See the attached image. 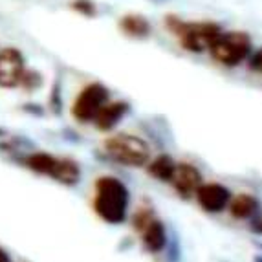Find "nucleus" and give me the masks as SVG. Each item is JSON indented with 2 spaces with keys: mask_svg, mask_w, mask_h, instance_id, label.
Listing matches in <instances>:
<instances>
[{
  "mask_svg": "<svg viewBox=\"0 0 262 262\" xmlns=\"http://www.w3.org/2000/svg\"><path fill=\"white\" fill-rule=\"evenodd\" d=\"M128 191L121 180L101 176L96 182L94 211L108 224H121L127 216Z\"/></svg>",
  "mask_w": 262,
  "mask_h": 262,
  "instance_id": "1",
  "label": "nucleus"
},
{
  "mask_svg": "<svg viewBox=\"0 0 262 262\" xmlns=\"http://www.w3.org/2000/svg\"><path fill=\"white\" fill-rule=\"evenodd\" d=\"M167 28L176 35L182 48L194 53L207 52L214 39L222 33L214 22H184L174 17L167 18Z\"/></svg>",
  "mask_w": 262,
  "mask_h": 262,
  "instance_id": "2",
  "label": "nucleus"
},
{
  "mask_svg": "<svg viewBox=\"0 0 262 262\" xmlns=\"http://www.w3.org/2000/svg\"><path fill=\"white\" fill-rule=\"evenodd\" d=\"M253 52V44L246 31H222L211 44L209 53L222 66H238Z\"/></svg>",
  "mask_w": 262,
  "mask_h": 262,
  "instance_id": "3",
  "label": "nucleus"
},
{
  "mask_svg": "<svg viewBox=\"0 0 262 262\" xmlns=\"http://www.w3.org/2000/svg\"><path fill=\"white\" fill-rule=\"evenodd\" d=\"M105 152L114 162L127 167H143L150 160V147L138 136L116 134L105 141Z\"/></svg>",
  "mask_w": 262,
  "mask_h": 262,
  "instance_id": "4",
  "label": "nucleus"
},
{
  "mask_svg": "<svg viewBox=\"0 0 262 262\" xmlns=\"http://www.w3.org/2000/svg\"><path fill=\"white\" fill-rule=\"evenodd\" d=\"M24 165L39 174L52 176L59 184L74 185L81 178V169L70 158H57L48 152H33L24 158Z\"/></svg>",
  "mask_w": 262,
  "mask_h": 262,
  "instance_id": "5",
  "label": "nucleus"
},
{
  "mask_svg": "<svg viewBox=\"0 0 262 262\" xmlns=\"http://www.w3.org/2000/svg\"><path fill=\"white\" fill-rule=\"evenodd\" d=\"M106 101H110L108 88L101 83L84 84L72 103V116L79 123H94L97 112L105 106Z\"/></svg>",
  "mask_w": 262,
  "mask_h": 262,
  "instance_id": "6",
  "label": "nucleus"
},
{
  "mask_svg": "<svg viewBox=\"0 0 262 262\" xmlns=\"http://www.w3.org/2000/svg\"><path fill=\"white\" fill-rule=\"evenodd\" d=\"M26 70V61L18 48L0 50V88H17Z\"/></svg>",
  "mask_w": 262,
  "mask_h": 262,
  "instance_id": "7",
  "label": "nucleus"
},
{
  "mask_svg": "<svg viewBox=\"0 0 262 262\" xmlns=\"http://www.w3.org/2000/svg\"><path fill=\"white\" fill-rule=\"evenodd\" d=\"M198 204L202 209L209 211V213H219L229 202V191L220 184H200L194 191Z\"/></svg>",
  "mask_w": 262,
  "mask_h": 262,
  "instance_id": "8",
  "label": "nucleus"
},
{
  "mask_svg": "<svg viewBox=\"0 0 262 262\" xmlns=\"http://www.w3.org/2000/svg\"><path fill=\"white\" fill-rule=\"evenodd\" d=\"M169 182H172V185H174L180 194L191 196V194H194L198 185L202 184V176L198 172V169H194L189 163H176L174 172H172Z\"/></svg>",
  "mask_w": 262,
  "mask_h": 262,
  "instance_id": "9",
  "label": "nucleus"
},
{
  "mask_svg": "<svg viewBox=\"0 0 262 262\" xmlns=\"http://www.w3.org/2000/svg\"><path fill=\"white\" fill-rule=\"evenodd\" d=\"M127 112H128L127 103H123V101H106L105 106L97 112L94 123H96V127L103 132L112 130V128L125 118Z\"/></svg>",
  "mask_w": 262,
  "mask_h": 262,
  "instance_id": "10",
  "label": "nucleus"
},
{
  "mask_svg": "<svg viewBox=\"0 0 262 262\" xmlns=\"http://www.w3.org/2000/svg\"><path fill=\"white\" fill-rule=\"evenodd\" d=\"M119 28L125 35L128 37H134V39H145V37L150 35V22L143 17V15H136V13H130V15H125L121 17L119 20Z\"/></svg>",
  "mask_w": 262,
  "mask_h": 262,
  "instance_id": "11",
  "label": "nucleus"
},
{
  "mask_svg": "<svg viewBox=\"0 0 262 262\" xmlns=\"http://www.w3.org/2000/svg\"><path fill=\"white\" fill-rule=\"evenodd\" d=\"M143 231V242L147 246V249H150L152 253H160L163 248H165L167 235H165V227L162 222L158 220H149V224L141 229Z\"/></svg>",
  "mask_w": 262,
  "mask_h": 262,
  "instance_id": "12",
  "label": "nucleus"
},
{
  "mask_svg": "<svg viewBox=\"0 0 262 262\" xmlns=\"http://www.w3.org/2000/svg\"><path fill=\"white\" fill-rule=\"evenodd\" d=\"M258 209V204L251 194H238L231 202V213L236 219H249L253 216Z\"/></svg>",
  "mask_w": 262,
  "mask_h": 262,
  "instance_id": "13",
  "label": "nucleus"
},
{
  "mask_svg": "<svg viewBox=\"0 0 262 262\" xmlns=\"http://www.w3.org/2000/svg\"><path fill=\"white\" fill-rule=\"evenodd\" d=\"M174 165L176 163L170 160L169 156L162 154V156H158L156 160H152L149 165V172L154 176V178L162 180V182H169L172 172H174Z\"/></svg>",
  "mask_w": 262,
  "mask_h": 262,
  "instance_id": "14",
  "label": "nucleus"
},
{
  "mask_svg": "<svg viewBox=\"0 0 262 262\" xmlns=\"http://www.w3.org/2000/svg\"><path fill=\"white\" fill-rule=\"evenodd\" d=\"M42 84V77H40L39 72L35 70H24V75L20 79V84L18 86L26 88V90H35Z\"/></svg>",
  "mask_w": 262,
  "mask_h": 262,
  "instance_id": "15",
  "label": "nucleus"
},
{
  "mask_svg": "<svg viewBox=\"0 0 262 262\" xmlns=\"http://www.w3.org/2000/svg\"><path fill=\"white\" fill-rule=\"evenodd\" d=\"M72 8L81 15H86V17H92L96 15V6H94L92 0H74L72 2Z\"/></svg>",
  "mask_w": 262,
  "mask_h": 262,
  "instance_id": "16",
  "label": "nucleus"
},
{
  "mask_svg": "<svg viewBox=\"0 0 262 262\" xmlns=\"http://www.w3.org/2000/svg\"><path fill=\"white\" fill-rule=\"evenodd\" d=\"M248 59H249V68L258 72V74H262V48L257 50L253 55H249Z\"/></svg>",
  "mask_w": 262,
  "mask_h": 262,
  "instance_id": "17",
  "label": "nucleus"
},
{
  "mask_svg": "<svg viewBox=\"0 0 262 262\" xmlns=\"http://www.w3.org/2000/svg\"><path fill=\"white\" fill-rule=\"evenodd\" d=\"M0 262H9V257H8V253H6L4 249L0 248Z\"/></svg>",
  "mask_w": 262,
  "mask_h": 262,
  "instance_id": "18",
  "label": "nucleus"
}]
</instances>
